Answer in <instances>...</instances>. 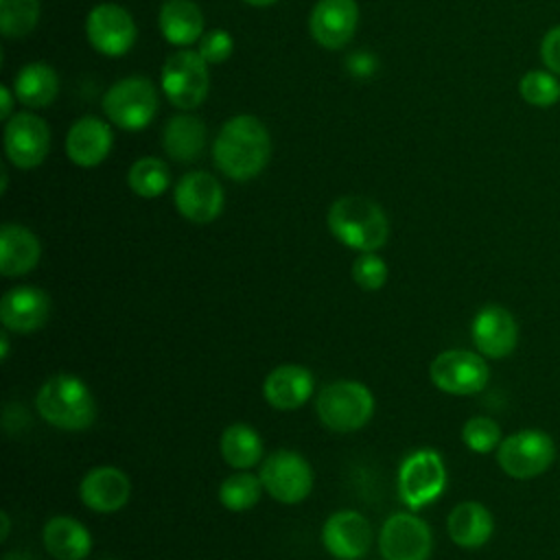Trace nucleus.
Returning <instances> with one entry per match:
<instances>
[{
  "label": "nucleus",
  "mask_w": 560,
  "mask_h": 560,
  "mask_svg": "<svg viewBox=\"0 0 560 560\" xmlns=\"http://www.w3.org/2000/svg\"><path fill=\"white\" fill-rule=\"evenodd\" d=\"M470 337L486 359H505L518 343V324L505 306L486 304L472 317Z\"/></svg>",
  "instance_id": "2eb2a0df"
},
{
  "label": "nucleus",
  "mask_w": 560,
  "mask_h": 560,
  "mask_svg": "<svg viewBox=\"0 0 560 560\" xmlns=\"http://www.w3.org/2000/svg\"><path fill=\"white\" fill-rule=\"evenodd\" d=\"M158 90L147 77H125L116 81L103 96L105 116L125 131H140L149 127L158 114Z\"/></svg>",
  "instance_id": "39448f33"
},
{
  "label": "nucleus",
  "mask_w": 560,
  "mask_h": 560,
  "mask_svg": "<svg viewBox=\"0 0 560 560\" xmlns=\"http://www.w3.org/2000/svg\"><path fill=\"white\" fill-rule=\"evenodd\" d=\"M13 96L15 92H11L7 85H0V118L7 122L13 116Z\"/></svg>",
  "instance_id": "4c0bfd02"
},
{
  "label": "nucleus",
  "mask_w": 560,
  "mask_h": 560,
  "mask_svg": "<svg viewBox=\"0 0 560 560\" xmlns=\"http://www.w3.org/2000/svg\"><path fill=\"white\" fill-rule=\"evenodd\" d=\"M313 372L298 363H284L273 368L262 383L265 400L278 411H293L313 396Z\"/></svg>",
  "instance_id": "412c9836"
},
{
  "label": "nucleus",
  "mask_w": 560,
  "mask_h": 560,
  "mask_svg": "<svg viewBox=\"0 0 560 560\" xmlns=\"http://www.w3.org/2000/svg\"><path fill=\"white\" fill-rule=\"evenodd\" d=\"M556 459V444L540 429H521L501 440L497 446V464L512 479H534L542 475Z\"/></svg>",
  "instance_id": "0eeeda50"
},
{
  "label": "nucleus",
  "mask_w": 560,
  "mask_h": 560,
  "mask_svg": "<svg viewBox=\"0 0 560 560\" xmlns=\"http://www.w3.org/2000/svg\"><path fill=\"white\" fill-rule=\"evenodd\" d=\"M322 545L337 560H359L372 545L370 521L357 510H339L324 521Z\"/></svg>",
  "instance_id": "dca6fc26"
},
{
  "label": "nucleus",
  "mask_w": 560,
  "mask_h": 560,
  "mask_svg": "<svg viewBox=\"0 0 560 560\" xmlns=\"http://www.w3.org/2000/svg\"><path fill=\"white\" fill-rule=\"evenodd\" d=\"M136 22L127 9L114 2L96 4L85 18L90 46L105 57H120L136 44Z\"/></svg>",
  "instance_id": "f8f14e48"
},
{
  "label": "nucleus",
  "mask_w": 560,
  "mask_h": 560,
  "mask_svg": "<svg viewBox=\"0 0 560 560\" xmlns=\"http://www.w3.org/2000/svg\"><path fill=\"white\" fill-rule=\"evenodd\" d=\"M162 144L168 158L177 162H192L206 147V125L199 116L177 114L173 116L162 133Z\"/></svg>",
  "instance_id": "bb28decb"
},
{
  "label": "nucleus",
  "mask_w": 560,
  "mask_h": 560,
  "mask_svg": "<svg viewBox=\"0 0 560 560\" xmlns=\"http://www.w3.org/2000/svg\"><path fill=\"white\" fill-rule=\"evenodd\" d=\"M127 184L138 197L155 199L171 186V171L162 160L144 155L131 164L127 173Z\"/></svg>",
  "instance_id": "c85d7f7f"
},
{
  "label": "nucleus",
  "mask_w": 560,
  "mask_h": 560,
  "mask_svg": "<svg viewBox=\"0 0 560 560\" xmlns=\"http://www.w3.org/2000/svg\"><path fill=\"white\" fill-rule=\"evenodd\" d=\"M359 24V7L354 0H317L311 18V37L328 50L343 48Z\"/></svg>",
  "instance_id": "f3484780"
},
{
  "label": "nucleus",
  "mask_w": 560,
  "mask_h": 560,
  "mask_svg": "<svg viewBox=\"0 0 560 560\" xmlns=\"http://www.w3.org/2000/svg\"><path fill=\"white\" fill-rule=\"evenodd\" d=\"M429 378L444 394L472 396L488 385L490 368L483 354L464 348H451L433 357L429 365Z\"/></svg>",
  "instance_id": "9d476101"
},
{
  "label": "nucleus",
  "mask_w": 560,
  "mask_h": 560,
  "mask_svg": "<svg viewBox=\"0 0 560 560\" xmlns=\"http://www.w3.org/2000/svg\"><path fill=\"white\" fill-rule=\"evenodd\" d=\"M372 389L359 381H332L319 389L315 411L322 424L335 433L363 429L374 416Z\"/></svg>",
  "instance_id": "20e7f679"
},
{
  "label": "nucleus",
  "mask_w": 560,
  "mask_h": 560,
  "mask_svg": "<svg viewBox=\"0 0 560 560\" xmlns=\"http://www.w3.org/2000/svg\"><path fill=\"white\" fill-rule=\"evenodd\" d=\"M0 348H2L0 359H2V361H7V359H9V337H7V330L0 335Z\"/></svg>",
  "instance_id": "ea45409f"
},
{
  "label": "nucleus",
  "mask_w": 560,
  "mask_h": 560,
  "mask_svg": "<svg viewBox=\"0 0 560 560\" xmlns=\"http://www.w3.org/2000/svg\"><path fill=\"white\" fill-rule=\"evenodd\" d=\"M221 457L236 470H249L262 459V438L245 422H234L223 429L219 440Z\"/></svg>",
  "instance_id": "cd10ccee"
},
{
  "label": "nucleus",
  "mask_w": 560,
  "mask_h": 560,
  "mask_svg": "<svg viewBox=\"0 0 560 560\" xmlns=\"http://www.w3.org/2000/svg\"><path fill=\"white\" fill-rule=\"evenodd\" d=\"M346 66H348V72L354 74V77H372L376 72V57L372 52H365V50H357L352 52L348 59H346Z\"/></svg>",
  "instance_id": "e433bc0d"
},
{
  "label": "nucleus",
  "mask_w": 560,
  "mask_h": 560,
  "mask_svg": "<svg viewBox=\"0 0 560 560\" xmlns=\"http://www.w3.org/2000/svg\"><path fill=\"white\" fill-rule=\"evenodd\" d=\"M265 492L284 505L302 503L313 490V468L298 451L278 448L262 459L258 472Z\"/></svg>",
  "instance_id": "1a4fd4ad"
},
{
  "label": "nucleus",
  "mask_w": 560,
  "mask_h": 560,
  "mask_svg": "<svg viewBox=\"0 0 560 560\" xmlns=\"http://www.w3.org/2000/svg\"><path fill=\"white\" fill-rule=\"evenodd\" d=\"M42 245L35 232L20 223H4L0 228V273L4 278L26 276L37 267Z\"/></svg>",
  "instance_id": "4be33fe9"
},
{
  "label": "nucleus",
  "mask_w": 560,
  "mask_h": 560,
  "mask_svg": "<svg viewBox=\"0 0 560 560\" xmlns=\"http://www.w3.org/2000/svg\"><path fill=\"white\" fill-rule=\"evenodd\" d=\"M42 542L46 551L57 560H85L92 551L90 529L66 514L52 516L42 529Z\"/></svg>",
  "instance_id": "5701e85b"
},
{
  "label": "nucleus",
  "mask_w": 560,
  "mask_h": 560,
  "mask_svg": "<svg viewBox=\"0 0 560 560\" xmlns=\"http://www.w3.org/2000/svg\"><path fill=\"white\" fill-rule=\"evenodd\" d=\"M378 551L383 560H429L433 551L431 527L411 512H394L381 525Z\"/></svg>",
  "instance_id": "9b49d317"
},
{
  "label": "nucleus",
  "mask_w": 560,
  "mask_h": 560,
  "mask_svg": "<svg viewBox=\"0 0 560 560\" xmlns=\"http://www.w3.org/2000/svg\"><path fill=\"white\" fill-rule=\"evenodd\" d=\"M501 440V427L490 416H472L462 427V442L472 453L486 455L490 451H497Z\"/></svg>",
  "instance_id": "473e14b6"
},
{
  "label": "nucleus",
  "mask_w": 560,
  "mask_h": 560,
  "mask_svg": "<svg viewBox=\"0 0 560 560\" xmlns=\"http://www.w3.org/2000/svg\"><path fill=\"white\" fill-rule=\"evenodd\" d=\"M234 50V39L228 31L223 28H212L201 35L197 52L208 61V63H223Z\"/></svg>",
  "instance_id": "f704fd0d"
},
{
  "label": "nucleus",
  "mask_w": 560,
  "mask_h": 560,
  "mask_svg": "<svg viewBox=\"0 0 560 560\" xmlns=\"http://www.w3.org/2000/svg\"><path fill=\"white\" fill-rule=\"evenodd\" d=\"M352 278L365 291H378L387 282V262L376 252H361L352 262Z\"/></svg>",
  "instance_id": "72a5a7b5"
},
{
  "label": "nucleus",
  "mask_w": 560,
  "mask_h": 560,
  "mask_svg": "<svg viewBox=\"0 0 560 560\" xmlns=\"http://www.w3.org/2000/svg\"><path fill=\"white\" fill-rule=\"evenodd\" d=\"M330 234L350 249L376 252L387 243L389 223L383 208L363 195H343L326 214Z\"/></svg>",
  "instance_id": "f03ea898"
},
{
  "label": "nucleus",
  "mask_w": 560,
  "mask_h": 560,
  "mask_svg": "<svg viewBox=\"0 0 560 560\" xmlns=\"http://www.w3.org/2000/svg\"><path fill=\"white\" fill-rule=\"evenodd\" d=\"M50 315L48 295L31 284L9 289L0 300V322L7 332L26 335L39 330Z\"/></svg>",
  "instance_id": "a211bd4d"
},
{
  "label": "nucleus",
  "mask_w": 560,
  "mask_h": 560,
  "mask_svg": "<svg viewBox=\"0 0 560 560\" xmlns=\"http://www.w3.org/2000/svg\"><path fill=\"white\" fill-rule=\"evenodd\" d=\"M540 59L545 68L553 74H560V24L551 26L540 42Z\"/></svg>",
  "instance_id": "c9c22d12"
},
{
  "label": "nucleus",
  "mask_w": 560,
  "mask_h": 560,
  "mask_svg": "<svg viewBox=\"0 0 560 560\" xmlns=\"http://www.w3.org/2000/svg\"><path fill=\"white\" fill-rule=\"evenodd\" d=\"M160 88L171 105L179 109L199 107L210 90L208 61L197 50L173 52L162 66Z\"/></svg>",
  "instance_id": "423d86ee"
},
{
  "label": "nucleus",
  "mask_w": 560,
  "mask_h": 560,
  "mask_svg": "<svg viewBox=\"0 0 560 560\" xmlns=\"http://www.w3.org/2000/svg\"><path fill=\"white\" fill-rule=\"evenodd\" d=\"M15 98L28 109L48 107L59 92V77L52 66L44 61H31L20 68L13 79Z\"/></svg>",
  "instance_id": "a878e982"
},
{
  "label": "nucleus",
  "mask_w": 560,
  "mask_h": 560,
  "mask_svg": "<svg viewBox=\"0 0 560 560\" xmlns=\"http://www.w3.org/2000/svg\"><path fill=\"white\" fill-rule=\"evenodd\" d=\"M131 494V481L127 472L116 466H94L79 483V497L92 512L109 514L118 512Z\"/></svg>",
  "instance_id": "6ab92c4d"
},
{
  "label": "nucleus",
  "mask_w": 560,
  "mask_h": 560,
  "mask_svg": "<svg viewBox=\"0 0 560 560\" xmlns=\"http://www.w3.org/2000/svg\"><path fill=\"white\" fill-rule=\"evenodd\" d=\"M446 532L457 547L477 549L490 540L494 532V518L483 503L462 501L451 510L446 518Z\"/></svg>",
  "instance_id": "b1692460"
},
{
  "label": "nucleus",
  "mask_w": 560,
  "mask_h": 560,
  "mask_svg": "<svg viewBox=\"0 0 560 560\" xmlns=\"http://www.w3.org/2000/svg\"><path fill=\"white\" fill-rule=\"evenodd\" d=\"M262 490L260 477L252 475L249 470H236L221 481L219 503L230 512H245L260 501Z\"/></svg>",
  "instance_id": "c756f323"
},
{
  "label": "nucleus",
  "mask_w": 560,
  "mask_h": 560,
  "mask_svg": "<svg viewBox=\"0 0 560 560\" xmlns=\"http://www.w3.org/2000/svg\"><path fill=\"white\" fill-rule=\"evenodd\" d=\"M158 26L173 46H188L203 35V13L192 0H166L158 13Z\"/></svg>",
  "instance_id": "393cba45"
},
{
  "label": "nucleus",
  "mask_w": 560,
  "mask_h": 560,
  "mask_svg": "<svg viewBox=\"0 0 560 560\" xmlns=\"http://www.w3.org/2000/svg\"><path fill=\"white\" fill-rule=\"evenodd\" d=\"M446 488V466L438 451L418 448L398 468V494L409 510L433 503Z\"/></svg>",
  "instance_id": "6e6552de"
},
{
  "label": "nucleus",
  "mask_w": 560,
  "mask_h": 560,
  "mask_svg": "<svg viewBox=\"0 0 560 560\" xmlns=\"http://www.w3.org/2000/svg\"><path fill=\"white\" fill-rule=\"evenodd\" d=\"M243 2H247V4H252V7H269V4H273L276 0H243Z\"/></svg>",
  "instance_id": "a19ab883"
},
{
  "label": "nucleus",
  "mask_w": 560,
  "mask_h": 560,
  "mask_svg": "<svg viewBox=\"0 0 560 560\" xmlns=\"http://www.w3.org/2000/svg\"><path fill=\"white\" fill-rule=\"evenodd\" d=\"M112 127L96 116L77 118L66 133V155L81 168L98 166L112 151Z\"/></svg>",
  "instance_id": "aec40b11"
},
{
  "label": "nucleus",
  "mask_w": 560,
  "mask_h": 560,
  "mask_svg": "<svg viewBox=\"0 0 560 560\" xmlns=\"http://www.w3.org/2000/svg\"><path fill=\"white\" fill-rule=\"evenodd\" d=\"M212 158L225 177L234 182L254 179L271 158L267 127L252 114L232 116L214 138Z\"/></svg>",
  "instance_id": "f257e3e1"
},
{
  "label": "nucleus",
  "mask_w": 560,
  "mask_h": 560,
  "mask_svg": "<svg viewBox=\"0 0 560 560\" xmlns=\"http://www.w3.org/2000/svg\"><path fill=\"white\" fill-rule=\"evenodd\" d=\"M518 94L532 107H551L560 101V81L553 72L545 70H527L518 79Z\"/></svg>",
  "instance_id": "2f4dec72"
},
{
  "label": "nucleus",
  "mask_w": 560,
  "mask_h": 560,
  "mask_svg": "<svg viewBox=\"0 0 560 560\" xmlns=\"http://www.w3.org/2000/svg\"><path fill=\"white\" fill-rule=\"evenodd\" d=\"M37 413L61 431H85L96 420V400L74 374H55L35 394Z\"/></svg>",
  "instance_id": "7ed1b4c3"
},
{
  "label": "nucleus",
  "mask_w": 560,
  "mask_h": 560,
  "mask_svg": "<svg viewBox=\"0 0 560 560\" xmlns=\"http://www.w3.org/2000/svg\"><path fill=\"white\" fill-rule=\"evenodd\" d=\"M39 22V0H0V31L7 39H22Z\"/></svg>",
  "instance_id": "7c9ffc66"
},
{
  "label": "nucleus",
  "mask_w": 560,
  "mask_h": 560,
  "mask_svg": "<svg viewBox=\"0 0 560 560\" xmlns=\"http://www.w3.org/2000/svg\"><path fill=\"white\" fill-rule=\"evenodd\" d=\"M0 521H2V529H0V540L4 542L9 538V529H11V521L7 512H0Z\"/></svg>",
  "instance_id": "58836bf2"
},
{
  "label": "nucleus",
  "mask_w": 560,
  "mask_h": 560,
  "mask_svg": "<svg viewBox=\"0 0 560 560\" xmlns=\"http://www.w3.org/2000/svg\"><path fill=\"white\" fill-rule=\"evenodd\" d=\"M173 203L186 221L197 225L212 223L223 212V186L208 171L186 173L175 184Z\"/></svg>",
  "instance_id": "4468645a"
},
{
  "label": "nucleus",
  "mask_w": 560,
  "mask_h": 560,
  "mask_svg": "<svg viewBox=\"0 0 560 560\" xmlns=\"http://www.w3.org/2000/svg\"><path fill=\"white\" fill-rule=\"evenodd\" d=\"M50 151V129L31 112L13 114L4 125V153L18 168L39 166Z\"/></svg>",
  "instance_id": "ddd939ff"
}]
</instances>
